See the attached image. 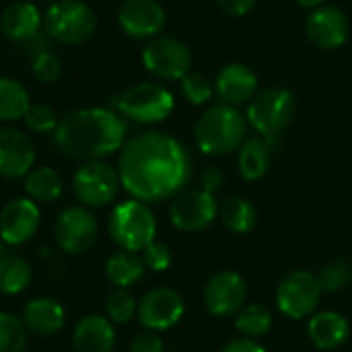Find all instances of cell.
I'll list each match as a JSON object with an SVG mask.
<instances>
[{
	"label": "cell",
	"instance_id": "1",
	"mask_svg": "<svg viewBox=\"0 0 352 352\" xmlns=\"http://www.w3.org/2000/svg\"><path fill=\"white\" fill-rule=\"evenodd\" d=\"M190 171L184 144L161 132H144L126 140L118 161L122 186L140 202H161L179 194Z\"/></svg>",
	"mask_w": 352,
	"mask_h": 352
},
{
	"label": "cell",
	"instance_id": "2",
	"mask_svg": "<svg viewBox=\"0 0 352 352\" xmlns=\"http://www.w3.org/2000/svg\"><path fill=\"white\" fill-rule=\"evenodd\" d=\"M128 124L116 109L87 107L66 116L54 130L56 148L72 159L101 161L126 144Z\"/></svg>",
	"mask_w": 352,
	"mask_h": 352
},
{
	"label": "cell",
	"instance_id": "3",
	"mask_svg": "<svg viewBox=\"0 0 352 352\" xmlns=\"http://www.w3.org/2000/svg\"><path fill=\"white\" fill-rule=\"evenodd\" d=\"M248 120L233 105L210 107L196 124L194 138L204 155L221 157L237 151L245 142Z\"/></svg>",
	"mask_w": 352,
	"mask_h": 352
},
{
	"label": "cell",
	"instance_id": "4",
	"mask_svg": "<svg viewBox=\"0 0 352 352\" xmlns=\"http://www.w3.org/2000/svg\"><path fill=\"white\" fill-rule=\"evenodd\" d=\"M111 107L126 120L138 124H159L175 107L173 95L159 82H138L111 97Z\"/></svg>",
	"mask_w": 352,
	"mask_h": 352
},
{
	"label": "cell",
	"instance_id": "5",
	"mask_svg": "<svg viewBox=\"0 0 352 352\" xmlns=\"http://www.w3.org/2000/svg\"><path fill=\"white\" fill-rule=\"evenodd\" d=\"M109 237L124 252H142L148 243L155 241L157 221L153 210L140 200H126L118 204L107 223Z\"/></svg>",
	"mask_w": 352,
	"mask_h": 352
},
{
	"label": "cell",
	"instance_id": "6",
	"mask_svg": "<svg viewBox=\"0 0 352 352\" xmlns=\"http://www.w3.org/2000/svg\"><path fill=\"white\" fill-rule=\"evenodd\" d=\"M95 27L97 16L82 0H54L45 10V31L58 43H82L95 33Z\"/></svg>",
	"mask_w": 352,
	"mask_h": 352
},
{
	"label": "cell",
	"instance_id": "7",
	"mask_svg": "<svg viewBox=\"0 0 352 352\" xmlns=\"http://www.w3.org/2000/svg\"><path fill=\"white\" fill-rule=\"evenodd\" d=\"M295 95L285 87H270L258 93L248 107V122L260 136L276 142L280 132L291 124L295 116Z\"/></svg>",
	"mask_w": 352,
	"mask_h": 352
},
{
	"label": "cell",
	"instance_id": "8",
	"mask_svg": "<svg viewBox=\"0 0 352 352\" xmlns=\"http://www.w3.org/2000/svg\"><path fill=\"white\" fill-rule=\"evenodd\" d=\"M120 173L105 161H85L72 179L74 196L91 208L107 206L120 192Z\"/></svg>",
	"mask_w": 352,
	"mask_h": 352
},
{
	"label": "cell",
	"instance_id": "9",
	"mask_svg": "<svg viewBox=\"0 0 352 352\" xmlns=\"http://www.w3.org/2000/svg\"><path fill=\"white\" fill-rule=\"evenodd\" d=\"M322 287L316 274L307 270H295L287 274L276 289V305L280 314L291 320H303L314 316L322 299Z\"/></svg>",
	"mask_w": 352,
	"mask_h": 352
},
{
	"label": "cell",
	"instance_id": "10",
	"mask_svg": "<svg viewBox=\"0 0 352 352\" xmlns=\"http://www.w3.org/2000/svg\"><path fill=\"white\" fill-rule=\"evenodd\" d=\"M142 64L157 78L182 80L190 72L192 52L175 37H157L144 47Z\"/></svg>",
	"mask_w": 352,
	"mask_h": 352
},
{
	"label": "cell",
	"instance_id": "11",
	"mask_svg": "<svg viewBox=\"0 0 352 352\" xmlns=\"http://www.w3.org/2000/svg\"><path fill=\"white\" fill-rule=\"evenodd\" d=\"M219 217V202L204 190L182 192L169 208L171 225L184 233H198L208 229Z\"/></svg>",
	"mask_w": 352,
	"mask_h": 352
},
{
	"label": "cell",
	"instance_id": "12",
	"mask_svg": "<svg viewBox=\"0 0 352 352\" xmlns=\"http://www.w3.org/2000/svg\"><path fill=\"white\" fill-rule=\"evenodd\" d=\"M97 221L93 212L85 206H70L60 212L54 225V239L58 248L66 254H85L93 248L97 239Z\"/></svg>",
	"mask_w": 352,
	"mask_h": 352
},
{
	"label": "cell",
	"instance_id": "13",
	"mask_svg": "<svg viewBox=\"0 0 352 352\" xmlns=\"http://www.w3.org/2000/svg\"><path fill=\"white\" fill-rule=\"evenodd\" d=\"M186 305L182 295L171 287L151 289L138 303V320L151 332H165L179 324Z\"/></svg>",
	"mask_w": 352,
	"mask_h": 352
},
{
	"label": "cell",
	"instance_id": "14",
	"mask_svg": "<svg viewBox=\"0 0 352 352\" xmlns=\"http://www.w3.org/2000/svg\"><path fill=\"white\" fill-rule=\"evenodd\" d=\"M248 297V285L241 274L233 270H221L208 278L204 287V305L217 318H233L243 307Z\"/></svg>",
	"mask_w": 352,
	"mask_h": 352
},
{
	"label": "cell",
	"instance_id": "15",
	"mask_svg": "<svg viewBox=\"0 0 352 352\" xmlns=\"http://www.w3.org/2000/svg\"><path fill=\"white\" fill-rule=\"evenodd\" d=\"M41 212L31 198L10 200L0 210V237L6 245L27 243L39 229Z\"/></svg>",
	"mask_w": 352,
	"mask_h": 352
},
{
	"label": "cell",
	"instance_id": "16",
	"mask_svg": "<svg viewBox=\"0 0 352 352\" xmlns=\"http://www.w3.org/2000/svg\"><path fill=\"white\" fill-rule=\"evenodd\" d=\"M309 41L322 50H336L346 43L351 25L338 6H318L305 23Z\"/></svg>",
	"mask_w": 352,
	"mask_h": 352
},
{
	"label": "cell",
	"instance_id": "17",
	"mask_svg": "<svg viewBox=\"0 0 352 352\" xmlns=\"http://www.w3.org/2000/svg\"><path fill=\"white\" fill-rule=\"evenodd\" d=\"M118 23L122 31L134 39L159 35L165 25V10L157 0H126L120 6Z\"/></svg>",
	"mask_w": 352,
	"mask_h": 352
},
{
	"label": "cell",
	"instance_id": "18",
	"mask_svg": "<svg viewBox=\"0 0 352 352\" xmlns=\"http://www.w3.org/2000/svg\"><path fill=\"white\" fill-rule=\"evenodd\" d=\"M35 163V148L29 136L16 128H0V175L8 179L25 177Z\"/></svg>",
	"mask_w": 352,
	"mask_h": 352
},
{
	"label": "cell",
	"instance_id": "19",
	"mask_svg": "<svg viewBox=\"0 0 352 352\" xmlns=\"http://www.w3.org/2000/svg\"><path fill=\"white\" fill-rule=\"evenodd\" d=\"M258 76L256 72L239 62L227 64L217 76V93L227 105H239L256 97Z\"/></svg>",
	"mask_w": 352,
	"mask_h": 352
},
{
	"label": "cell",
	"instance_id": "20",
	"mask_svg": "<svg viewBox=\"0 0 352 352\" xmlns=\"http://www.w3.org/2000/svg\"><path fill=\"white\" fill-rule=\"evenodd\" d=\"M66 320L64 307L50 297H37L23 309V326L35 336H54L62 330Z\"/></svg>",
	"mask_w": 352,
	"mask_h": 352
},
{
	"label": "cell",
	"instance_id": "21",
	"mask_svg": "<svg viewBox=\"0 0 352 352\" xmlns=\"http://www.w3.org/2000/svg\"><path fill=\"white\" fill-rule=\"evenodd\" d=\"M72 344L76 352H111L116 346L113 324L103 316H87L76 324Z\"/></svg>",
	"mask_w": 352,
	"mask_h": 352
},
{
	"label": "cell",
	"instance_id": "22",
	"mask_svg": "<svg viewBox=\"0 0 352 352\" xmlns=\"http://www.w3.org/2000/svg\"><path fill=\"white\" fill-rule=\"evenodd\" d=\"M41 14L31 2H14L4 8L0 16V31L12 41H27L39 33Z\"/></svg>",
	"mask_w": 352,
	"mask_h": 352
},
{
	"label": "cell",
	"instance_id": "23",
	"mask_svg": "<svg viewBox=\"0 0 352 352\" xmlns=\"http://www.w3.org/2000/svg\"><path fill=\"white\" fill-rule=\"evenodd\" d=\"M307 332H309L311 342L320 351H334V349L342 346L349 340L351 326H349V322H346V318L342 314L320 311V314L311 316Z\"/></svg>",
	"mask_w": 352,
	"mask_h": 352
},
{
	"label": "cell",
	"instance_id": "24",
	"mask_svg": "<svg viewBox=\"0 0 352 352\" xmlns=\"http://www.w3.org/2000/svg\"><path fill=\"white\" fill-rule=\"evenodd\" d=\"M272 153H274V142H270L264 136H254L248 138L239 146V173L245 182H258L262 179L270 165H272Z\"/></svg>",
	"mask_w": 352,
	"mask_h": 352
},
{
	"label": "cell",
	"instance_id": "25",
	"mask_svg": "<svg viewBox=\"0 0 352 352\" xmlns=\"http://www.w3.org/2000/svg\"><path fill=\"white\" fill-rule=\"evenodd\" d=\"M144 274L142 258H138L132 252H118L113 254L105 264V276L107 280L118 289H128L136 285Z\"/></svg>",
	"mask_w": 352,
	"mask_h": 352
},
{
	"label": "cell",
	"instance_id": "26",
	"mask_svg": "<svg viewBox=\"0 0 352 352\" xmlns=\"http://www.w3.org/2000/svg\"><path fill=\"white\" fill-rule=\"evenodd\" d=\"M62 177L52 167H37L25 175V192L33 202H54L62 194Z\"/></svg>",
	"mask_w": 352,
	"mask_h": 352
},
{
	"label": "cell",
	"instance_id": "27",
	"mask_svg": "<svg viewBox=\"0 0 352 352\" xmlns=\"http://www.w3.org/2000/svg\"><path fill=\"white\" fill-rule=\"evenodd\" d=\"M219 214L223 225L233 233H250L258 221V212L254 204L241 196H229L219 206Z\"/></svg>",
	"mask_w": 352,
	"mask_h": 352
},
{
	"label": "cell",
	"instance_id": "28",
	"mask_svg": "<svg viewBox=\"0 0 352 352\" xmlns=\"http://www.w3.org/2000/svg\"><path fill=\"white\" fill-rule=\"evenodd\" d=\"M31 266L21 256H2L0 258V293L19 295L31 283Z\"/></svg>",
	"mask_w": 352,
	"mask_h": 352
},
{
	"label": "cell",
	"instance_id": "29",
	"mask_svg": "<svg viewBox=\"0 0 352 352\" xmlns=\"http://www.w3.org/2000/svg\"><path fill=\"white\" fill-rule=\"evenodd\" d=\"M29 105V93L21 82L12 78H0V122H14L25 118Z\"/></svg>",
	"mask_w": 352,
	"mask_h": 352
},
{
	"label": "cell",
	"instance_id": "30",
	"mask_svg": "<svg viewBox=\"0 0 352 352\" xmlns=\"http://www.w3.org/2000/svg\"><path fill=\"white\" fill-rule=\"evenodd\" d=\"M235 328L245 336V338H260L272 328V314L266 305L262 303H250L243 305L237 316H235Z\"/></svg>",
	"mask_w": 352,
	"mask_h": 352
},
{
	"label": "cell",
	"instance_id": "31",
	"mask_svg": "<svg viewBox=\"0 0 352 352\" xmlns=\"http://www.w3.org/2000/svg\"><path fill=\"white\" fill-rule=\"evenodd\" d=\"M25 346L27 328L23 326V320L0 311V352H25Z\"/></svg>",
	"mask_w": 352,
	"mask_h": 352
},
{
	"label": "cell",
	"instance_id": "32",
	"mask_svg": "<svg viewBox=\"0 0 352 352\" xmlns=\"http://www.w3.org/2000/svg\"><path fill=\"white\" fill-rule=\"evenodd\" d=\"M105 311H107V320L111 324H126L134 318V314L138 311V305H136V299L132 297L130 291L113 289L107 295Z\"/></svg>",
	"mask_w": 352,
	"mask_h": 352
},
{
	"label": "cell",
	"instance_id": "33",
	"mask_svg": "<svg viewBox=\"0 0 352 352\" xmlns=\"http://www.w3.org/2000/svg\"><path fill=\"white\" fill-rule=\"evenodd\" d=\"M316 276L320 280L322 291L338 293L352 280V266L346 260H332Z\"/></svg>",
	"mask_w": 352,
	"mask_h": 352
},
{
	"label": "cell",
	"instance_id": "34",
	"mask_svg": "<svg viewBox=\"0 0 352 352\" xmlns=\"http://www.w3.org/2000/svg\"><path fill=\"white\" fill-rule=\"evenodd\" d=\"M179 82H182L184 97L190 103H194V105H202V103H206L212 97V85L200 72H188Z\"/></svg>",
	"mask_w": 352,
	"mask_h": 352
},
{
	"label": "cell",
	"instance_id": "35",
	"mask_svg": "<svg viewBox=\"0 0 352 352\" xmlns=\"http://www.w3.org/2000/svg\"><path fill=\"white\" fill-rule=\"evenodd\" d=\"M23 120L33 132H39V134L54 132L58 128V124H60L56 111L45 103H31Z\"/></svg>",
	"mask_w": 352,
	"mask_h": 352
},
{
	"label": "cell",
	"instance_id": "36",
	"mask_svg": "<svg viewBox=\"0 0 352 352\" xmlns=\"http://www.w3.org/2000/svg\"><path fill=\"white\" fill-rule=\"evenodd\" d=\"M33 74L41 82H56L62 74V62L52 52H43L33 58Z\"/></svg>",
	"mask_w": 352,
	"mask_h": 352
},
{
	"label": "cell",
	"instance_id": "37",
	"mask_svg": "<svg viewBox=\"0 0 352 352\" xmlns=\"http://www.w3.org/2000/svg\"><path fill=\"white\" fill-rule=\"evenodd\" d=\"M142 264L153 272H165L171 266V250L161 241H153L142 250Z\"/></svg>",
	"mask_w": 352,
	"mask_h": 352
},
{
	"label": "cell",
	"instance_id": "38",
	"mask_svg": "<svg viewBox=\"0 0 352 352\" xmlns=\"http://www.w3.org/2000/svg\"><path fill=\"white\" fill-rule=\"evenodd\" d=\"M130 352H165V344L157 332H142L132 338L130 342Z\"/></svg>",
	"mask_w": 352,
	"mask_h": 352
},
{
	"label": "cell",
	"instance_id": "39",
	"mask_svg": "<svg viewBox=\"0 0 352 352\" xmlns=\"http://www.w3.org/2000/svg\"><path fill=\"white\" fill-rule=\"evenodd\" d=\"M225 184V175L219 167H206L202 173H200V190L208 192V194H217Z\"/></svg>",
	"mask_w": 352,
	"mask_h": 352
},
{
	"label": "cell",
	"instance_id": "40",
	"mask_svg": "<svg viewBox=\"0 0 352 352\" xmlns=\"http://www.w3.org/2000/svg\"><path fill=\"white\" fill-rule=\"evenodd\" d=\"M219 6L227 12V14H233V16H243L248 14L258 0H217Z\"/></svg>",
	"mask_w": 352,
	"mask_h": 352
},
{
	"label": "cell",
	"instance_id": "41",
	"mask_svg": "<svg viewBox=\"0 0 352 352\" xmlns=\"http://www.w3.org/2000/svg\"><path fill=\"white\" fill-rule=\"evenodd\" d=\"M221 352H266V349L252 338H237L227 342Z\"/></svg>",
	"mask_w": 352,
	"mask_h": 352
},
{
	"label": "cell",
	"instance_id": "42",
	"mask_svg": "<svg viewBox=\"0 0 352 352\" xmlns=\"http://www.w3.org/2000/svg\"><path fill=\"white\" fill-rule=\"evenodd\" d=\"M299 6H305V8H318V6H322L326 0H295Z\"/></svg>",
	"mask_w": 352,
	"mask_h": 352
},
{
	"label": "cell",
	"instance_id": "43",
	"mask_svg": "<svg viewBox=\"0 0 352 352\" xmlns=\"http://www.w3.org/2000/svg\"><path fill=\"white\" fill-rule=\"evenodd\" d=\"M2 254H4V241H2V237H0V258H2Z\"/></svg>",
	"mask_w": 352,
	"mask_h": 352
}]
</instances>
